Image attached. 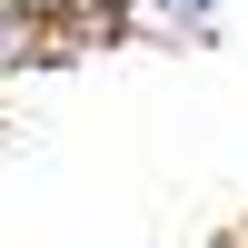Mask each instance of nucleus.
<instances>
[{
	"label": "nucleus",
	"mask_w": 248,
	"mask_h": 248,
	"mask_svg": "<svg viewBox=\"0 0 248 248\" xmlns=\"http://www.w3.org/2000/svg\"><path fill=\"white\" fill-rule=\"evenodd\" d=\"M0 20L30 40H70V30H109V0H0Z\"/></svg>",
	"instance_id": "1"
},
{
	"label": "nucleus",
	"mask_w": 248,
	"mask_h": 248,
	"mask_svg": "<svg viewBox=\"0 0 248 248\" xmlns=\"http://www.w3.org/2000/svg\"><path fill=\"white\" fill-rule=\"evenodd\" d=\"M139 10H149L159 30H179V40H209V20H218V0H139Z\"/></svg>",
	"instance_id": "2"
}]
</instances>
